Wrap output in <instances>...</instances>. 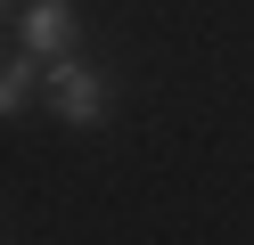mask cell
Returning a JSON list of instances; mask_svg holds the SVG:
<instances>
[{"mask_svg":"<svg viewBox=\"0 0 254 245\" xmlns=\"http://www.w3.org/2000/svg\"><path fill=\"white\" fill-rule=\"evenodd\" d=\"M50 106L66 114V123H99L107 114V82L90 74V65H74V57H50Z\"/></svg>","mask_w":254,"mask_h":245,"instance_id":"1","label":"cell"},{"mask_svg":"<svg viewBox=\"0 0 254 245\" xmlns=\"http://www.w3.org/2000/svg\"><path fill=\"white\" fill-rule=\"evenodd\" d=\"M17 33H25V49H33V57H66V41H74V8H66V0H33Z\"/></svg>","mask_w":254,"mask_h":245,"instance_id":"2","label":"cell"},{"mask_svg":"<svg viewBox=\"0 0 254 245\" xmlns=\"http://www.w3.org/2000/svg\"><path fill=\"white\" fill-rule=\"evenodd\" d=\"M25 98H33V49H17V57H8V74H0V106L17 114Z\"/></svg>","mask_w":254,"mask_h":245,"instance_id":"3","label":"cell"}]
</instances>
